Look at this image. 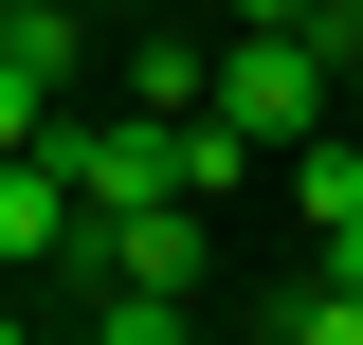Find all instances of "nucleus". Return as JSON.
<instances>
[{"mask_svg": "<svg viewBox=\"0 0 363 345\" xmlns=\"http://www.w3.org/2000/svg\"><path fill=\"white\" fill-rule=\"evenodd\" d=\"M73 273L91 291H200L218 236H200V200H73Z\"/></svg>", "mask_w": 363, "mask_h": 345, "instance_id": "obj_1", "label": "nucleus"}, {"mask_svg": "<svg viewBox=\"0 0 363 345\" xmlns=\"http://www.w3.org/2000/svg\"><path fill=\"white\" fill-rule=\"evenodd\" d=\"M200 109H236L255 146H309L327 128V37H218V91Z\"/></svg>", "mask_w": 363, "mask_h": 345, "instance_id": "obj_2", "label": "nucleus"}, {"mask_svg": "<svg viewBox=\"0 0 363 345\" xmlns=\"http://www.w3.org/2000/svg\"><path fill=\"white\" fill-rule=\"evenodd\" d=\"M55 255H73V164L37 128V146H0V273H55Z\"/></svg>", "mask_w": 363, "mask_h": 345, "instance_id": "obj_3", "label": "nucleus"}, {"mask_svg": "<svg viewBox=\"0 0 363 345\" xmlns=\"http://www.w3.org/2000/svg\"><path fill=\"white\" fill-rule=\"evenodd\" d=\"M255 164H272V146L236 128V109H182V200H236V182H255Z\"/></svg>", "mask_w": 363, "mask_h": 345, "instance_id": "obj_4", "label": "nucleus"}, {"mask_svg": "<svg viewBox=\"0 0 363 345\" xmlns=\"http://www.w3.org/2000/svg\"><path fill=\"white\" fill-rule=\"evenodd\" d=\"M200 91H218V55H182V37H145V55H128V109H145V128H182Z\"/></svg>", "mask_w": 363, "mask_h": 345, "instance_id": "obj_5", "label": "nucleus"}, {"mask_svg": "<svg viewBox=\"0 0 363 345\" xmlns=\"http://www.w3.org/2000/svg\"><path fill=\"white\" fill-rule=\"evenodd\" d=\"M91 345H200V291H91Z\"/></svg>", "mask_w": 363, "mask_h": 345, "instance_id": "obj_6", "label": "nucleus"}, {"mask_svg": "<svg viewBox=\"0 0 363 345\" xmlns=\"http://www.w3.org/2000/svg\"><path fill=\"white\" fill-rule=\"evenodd\" d=\"M272 345H363V291H345V273H309V291L272 309Z\"/></svg>", "mask_w": 363, "mask_h": 345, "instance_id": "obj_7", "label": "nucleus"}, {"mask_svg": "<svg viewBox=\"0 0 363 345\" xmlns=\"http://www.w3.org/2000/svg\"><path fill=\"white\" fill-rule=\"evenodd\" d=\"M309 37H327V73H363V0H309Z\"/></svg>", "mask_w": 363, "mask_h": 345, "instance_id": "obj_8", "label": "nucleus"}, {"mask_svg": "<svg viewBox=\"0 0 363 345\" xmlns=\"http://www.w3.org/2000/svg\"><path fill=\"white\" fill-rule=\"evenodd\" d=\"M309 255H327V273H345V291H363V218H309Z\"/></svg>", "mask_w": 363, "mask_h": 345, "instance_id": "obj_9", "label": "nucleus"}, {"mask_svg": "<svg viewBox=\"0 0 363 345\" xmlns=\"http://www.w3.org/2000/svg\"><path fill=\"white\" fill-rule=\"evenodd\" d=\"M236 37H309V0H236Z\"/></svg>", "mask_w": 363, "mask_h": 345, "instance_id": "obj_10", "label": "nucleus"}, {"mask_svg": "<svg viewBox=\"0 0 363 345\" xmlns=\"http://www.w3.org/2000/svg\"><path fill=\"white\" fill-rule=\"evenodd\" d=\"M0 345H37V327H18V309H0Z\"/></svg>", "mask_w": 363, "mask_h": 345, "instance_id": "obj_11", "label": "nucleus"}]
</instances>
